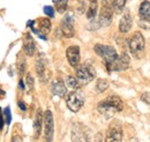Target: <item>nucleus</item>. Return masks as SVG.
Wrapping results in <instances>:
<instances>
[{"instance_id":"nucleus-1","label":"nucleus","mask_w":150,"mask_h":142,"mask_svg":"<svg viewBox=\"0 0 150 142\" xmlns=\"http://www.w3.org/2000/svg\"><path fill=\"white\" fill-rule=\"evenodd\" d=\"M122 107H124V105H122V101L120 99V97L109 96L108 98L99 102L97 109H98L99 113L110 117V116H112L117 112H120L122 110Z\"/></svg>"},{"instance_id":"nucleus-2","label":"nucleus","mask_w":150,"mask_h":142,"mask_svg":"<svg viewBox=\"0 0 150 142\" xmlns=\"http://www.w3.org/2000/svg\"><path fill=\"white\" fill-rule=\"evenodd\" d=\"M128 46H129L131 53L135 58H137V59L142 58L144 54V49H146V42H144L143 35L139 31L134 33L128 40Z\"/></svg>"},{"instance_id":"nucleus-3","label":"nucleus","mask_w":150,"mask_h":142,"mask_svg":"<svg viewBox=\"0 0 150 142\" xmlns=\"http://www.w3.org/2000/svg\"><path fill=\"white\" fill-rule=\"evenodd\" d=\"M95 52L104 60L106 68H109L113 64V61L118 58V53H117L115 49L113 46H110V45L96 44L95 45Z\"/></svg>"},{"instance_id":"nucleus-4","label":"nucleus","mask_w":150,"mask_h":142,"mask_svg":"<svg viewBox=\"0 0 150 142\" xmlns=\"http://www.w3.org/2000/svg\"><path fill=\"white\" fill-rule=\"evenodd\" d=\"M96 72H95L94 67L89 64H83L80 65L76 68V79L81 84H88L89 82H91L95 79Z\"/></svg>"},{"instance_id":"nucleus-5","label":"nucleus","mask_w":150,"mask_h":142,"mask_svg":"<svg viewBox=\"0 0 150 142\" xmlns=\"http://www.w3.org/2000/svg\"><path fill=\"white\" fill-rule=\"evenodd\" d=\"M66 103H67L68 109L72 112H79L82 109L83 104H84V95H83V92L81 90H79V89H75L74 91L68 94Z\"/></svg>"},{"instance_id":"nucleus-6","label":"nucleus","mask_w":150,"mask_h":142,"mask_svg":"<svg viewBox=\"0 0 150 142\" xmlns=\"http://www.w3.org/2000/svg\"><path fill=\"white\" fill-rule=\"evenodd\" d=\"M44 134H45V141L51 142L53 139V133H54V121H53V114L50 110L45 111L44 114Z\"/></svg>"},{"instance_id":"nucleus-7","label":"nucleus","mask_w":150,"mask_h":142,"mask_svg":"<svg viewBox=\"0 0 150 142\" xmlns=\"http://www.w3.org/2000/svg\"><path fill=\"white\" fill-rule=\"evenodd\" d=\"M61 33L66 38H71L74 36V16L72 13L66 14L61 22Z\"/></svg>"},{"instance_id":"nucleus-8","label":"nucleus","mask_w":150,"mask_h":142,"mask_svg":"<svg viewBox=\"0 0 150 142\" xmlns=\"http://www.w3.org/2000/svg\"><path fill=\"white\" fill-rule=\"evenodd\" d=\"M129 67V57L126 53H122L121 55H118V58L113 61V64L108 68L110 72L112 71H125Z\"/></svg>"},{"instance_id":"nucleus-9","label":"nucleus","mask_w":150,"mask_h":142,"mask_svg":"<svg viewBox=\"0 0 150 142\" xmlns=\"http://www.w3.org/2000/svg\"><path fill=\"white\" fill-rule=\"evenodd\" d=\"M112 16L113 8L110 7L109 5L104 4L102 9H100V13H99V23H100V26H103V27L109 26L112 22Z\"/></svg>"},{"instance_id":"nucleus-10","label":"nucleus","mask_w":150,"mask_h":142,"mask_svg":"<svg viewBox=\"0 0 150 142\" xmlns=\"http://www.w3.org/2000/svg\"><path fill=\"white\" fill-rule=\"evenodd\" d=\"M122 140V131L118 125H112L105 136V142H121Z\"/></svg>"},{"instance_id":"nucleus-11","label":"nucleus","mask_w":150,"mask_h":142,"mask_svg":"<svg viewBox=\"0 0 150 142\" xmlns=\"http://www.w3.org/2000/svg\"><path fill=\"white\" fill-rule=\"evenodd\" d=\"M66 57L71 66L77 67L80 65V48L76 45L69 46L66 51Z\"/></svg>"},{"instance_id":"nucleus-12","label":"nucleus","mask_w":150,"mask_h":142,"mask_svg":"<svg viewBox=\"0 0 150 142\" xmlns=\"http://www.w3.org/2000/svg\"><path fill=\"white\" fill-rule=\"evenodd\" d=\"M37 35L40 36V38L46 39L45 35H47L51 31V21L49 18H40L38 21V30L33 29Z\"/></svg>"},{"instance_id":"nucleus-13","label":"nucleus","mask_w":150,"mask_h":142,"mask_svg":"<svg viewBox=\"0 0 150 142\" xmlns=\"http://www.w3.org/2000/svg\"><path fill=\"white\" fill-rule=\"evenodd\" d=\"M72 142H89L88 136L80 125H74L72 129Z\"/></svg>"},{"instance_id":"nucleus-14","label":"nucleus","mask_w":150,"mask_h":142,"mask_svg":"<svg viewBox=\"0 0 150 142\" xmlns=\"http://www.w3.org/2000/svg\"><path fill=\"white\" fill-rule=\"evenodd\" d=\"M23 49H24V52L27 55H34L35 51H36V45H35V42L33 39V37L30 34H25L24 36V39H23Z\"/></svg>"},{"instance_id":"nucleus-15","label":"nucleus","mask_w":150,"mask_h":142,"mask_svg":"<svg viewBox=\"0 0 150 142\" xmlns=\"http://www.w3.org/2000/svg\"><path fill=\"white\" fill-rule=\"evenodd\" d=\"M52 92H53V95H56L58 97H64L66 95L67 89H66L65 83L62 82V80L56 79L52 82Z\"/></svg>"},{"instance_id":"nucleus-16","label":"nucleus","mask_w":150,"mask_h":142,"mask_svg":"<svg viewBox=\"0 0 150 142\" xmlns=\"http://www.w3.org/2000/svg\"><path fill=\"white\" fill-rule=\"evenodd\" d=\"M132 16L129 14V12L125 13L122 15V18H120V22H119V30L120 33H127L129 31V29L132 28Z\"/></svg>"},{"instance_id":"nucleus-17","label":"nucleus","mask_w":150,"mask_h":142,"mask_svg":"<svg viewBox=\"0 0 150 142\" xmlns=\"http://www.w3.org/2000/svg\"><path fill=\"white\" fill-rule=\"evenodd\" d=\"M139 14L140 18L143 21H150V2L144 0L142 1V4L140 5V9H139Z\"/></svg>"},{"instance_id":"nucleus-18","label":"nucleus","mask_w":150,"mask_h":142,"mask_svg":"<svg viewBox=\"0 0 150 142\" xmlns=\"http://www.w3.org/2000/svg\"><path fill=\"white\" fill-rule=\"evenodd\" d=\"M43 114H42V111L38 110L37 114H36V118H35V121H34V131H35V139H37L40 134V129H42V124H43Z\"/></svg>"},{"instance_id":"nucleus-19","label":"nucleus","mask_w":150,"mask_h":142,"mask_svg":"<svg viewBox=\"0 0 150 142\" xmlns=\"http://www.w3.org/2000/svg\"><path fill=\"white\" fill-rule=\"evenodd\" d=\"M97 8H98V5H97V0H90V6L87 11V18L89 20H93L97 14Z\"/></svg>"},{"instance_id":"nucleus-20","label":"nucleus","mask_w":150,"mask_h":142,"mask_svg":"<svg viewBox=\"0 0 150 142\" xmlns=\"http://www.w3.org/2000/svg\"><path fill=\"white\" fill-rule=\"evenodd\" d=\"M36 71L39 76V79L43 80V76L45 75V62H44V59L43 57H39L37 59V62H36Z\"/></svg>"},{"instance_id":"nucleus-21","label":"nucleus","mask_w":150,"mask_h":142,"mask_svg":"<svg viewBox=\"0 0 150 142\" xmlns=\"http://www.w3.org/2000/svg\"><path fill=\"white\" fill-rule=\"evenodd\" d=\"M126 1L127 0H113L112 8L114 13H117V14L122 13V11L125 8V5H126Z\"/></svg>"},{"instance_id":"nucleus-22","label":"nucleus","mask_w":150,"mask_h":142,"mask_svg":"<svg viewBox=\"0 0 150 142\" xmlns=\"http://www.w3.org/2000/svg\"><path fill=\"white\" fill-rule=\"evenodd\" d=\"M108 88H109V82H108L106 80H104V79H99V80L97 81V83H96V89H97V91H99V92H104Z\"/></svg>"},{"instance_id":"nucleus-23","label":"nucleus","mask_w":150,"mask_h":142,"mask_svg":"<svg viewBox=\"0 0 150 142\" xmlns=\"http://www.w3.org/2000/svg\"><path fill=\"white\" fill-rule=\"evenodd\" d=\"M68 1L67 0H57L56 1V9L59 13H64L67 9Z\"/></svg>"},{"instance_id":"nucleus-24","label":"nucleus","mask_w":150,"mask_h":142,"mask_svg":"<svg viewBox=\"0 0 150 142\" xmlns=\"http://www.w3.org/2000/svg\"><path fill=\"white\" fill-rule=\"evenodd\" d=\"M66 83L69 88L72 89H79L80 88V83L77 81L76 77H73V76H67L66 77Z\"/></svg>"},{"instance_id":"nucleus-25","label":"nucleus","mask_w":150,"mask_h":142,"mask_svg":"<svg viewBox=\"0 0 150 142\" xmlns=\"http://www.w3.org/2000/svg\"><path fill=\"white\" fill-rule=\"evenodd\" d=\"M44 13H45L49 18H53V16H54V9H53V7H51V6H45V7H44Z\"/></svg>"},{"instance_id":"nucleus-26","label":"nucleus","mask_w":150,"mask_h":142,"mask_svg":"<svg viewBox=\"0 0 150 142\" xmlns=\"http://www.w3.org/2000/svg\"><path fill=\"white\" fill-rule=\"evenodd\" d=\"M4 117H5V120L7 124H11V120H12V116H11V110L9 107H7L4 111Z\"/></svg>"},{"instance_id":"nucleus-27","label":"nucleus","mask_w":150,"mask_h":142,"mask_svg":"<svg viewBox=\"0 0 150 142\" xmlns=\"http://www.w3.org/2000/svg\"><path fill=\"white\" fill-rule=\"evenodd\" d=\"M141 99H142V102H144V103L150 105V92H143L141 95Z\"/></svg>"},{"instance_id":"nucleus-28","label":"nucleus","mask_w":150,"mask_h":142,"mask_svg":"<svg viewBox=\"0 0 150 142\" xmlns=\"http://www.w3.org/2000/svg\"><path fill=\"white\" fill-rule=\"evenodd\" d=\"M27 84H28V87H29L30 90L34 88V79H33V76L30 74L27 75Z\"/></svg>"},{"instance_id":"nucleus-29","label":"nucleus","mask_w":150,"mask_h":142,"mask_svg":"<svg viewBox=\"0 0 150 142\" xmlns=\"http://www.w3.org/2000/svg\"><path fill=\"white\" fill-rule=\"evenodd\" d=\"M24 68H25V61H24V59H23L22 62H20L19 65H18V70H19L20 74H23V73H24Z\"/></svg>"},{"instance_id":"nucleus-30","label":"nucleus","mask_w":150,"mask_h":142,"mask_svg":"<svg viewBox=\"0 0 150 142\" xmlns=\"http://www.w3.org/2000/svg\"><path fill=\"white\" fill-rule=\"evenodd\" d=\"M12 142H22V139L20 138L19 135H14L13 139H12Z\"/></svg>"},{"instance_id":"nucleus-31","label":"nucleus","mask_w":150,"mask_h":142,"mask_svg":"<svg viewBox=\"0 0 150 142\" xmlns=\"http://www.w3.org/2000/svg\"><path fill=\"white\" fill-rule=\"evenodd\" d=\"M19 107H20V109H21L22 111H25V110H27V107H25V104H24L22 101H20V102H19Z\"/></svg>"},{"instance_id":"nucleus-32","label":"nucleus","mask_w":150,"mask_h":142,"mask_svg":"<svg viewBox=\"0 0 150 142\" xmlns=\"http://www.w3.org/2000/svg\"><path fill=\"white\" fill-rule=\"evenodd\" d=\"M4 127V119H2V112L0 110V129Z\"/></svg>"},{"instance_id":"nucleus-33","label":"nucleus","mask_w":150,"mask_h":142,"mask_svg":"<svg viewBox=\"0 0 150 142\" xmlns=\"http://www.w3.org/2000/svg\"><path fill=\"white\" fill-rule=\"evenodd\" d=\"M20 88H21V89L24 88V84H23V81H22V80L20 81Z\"/></svg>"}]
</instances>
